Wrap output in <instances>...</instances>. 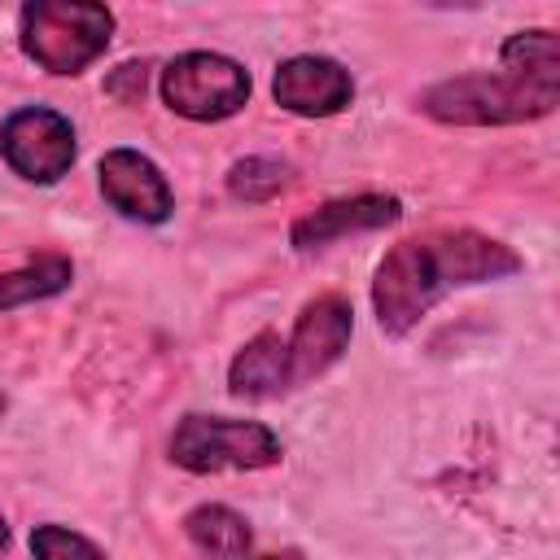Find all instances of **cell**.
Listing matches in <instances>:
<instances>
[{"mask_svg": "<svg viewBox=\"0 0 560 560\" xmlns=\"http://www.w3.org/2000/svg\"><path fill=\"white\" fill-rule=\"evenodd\" d=\"M525 258L499 236L472 228H429L398 241L372 280V311L385 337H407L446 293L512 280Z\"/></svg>", "mask_w": 560, "mask_h": 560, "instance_id": "1", "label": "cell"}, {"mask_svg": "<svg viewBox=\"0 0 560 560\" xmlns=\"http://www.w3.org/2000/svg\"><path fill=\"white\" fill-rule=\"evenodd\" d=\"M560 105V79H534L512 70H481L442 79L420 96V109L451 127H512L547 118Z\"/></svg>", "mask_w": 560, "mask_h": 560, "instance_id": "2", "label": "cell"}, {"mask_svg": "<svg viewBox=\"0 0 560 560\" xmlns=\"http://www.w3.org/2000/svg\"><path fill=\"white\" fill-rule=\"evenodd\" d=\"M114 13L92 0H31L18 9V44L44 74H83L105 57Z\"/></svg>", "mask_w": 560, "mask_h": 560, "instance_id": "3", "label": "cell"}, {"mask_svg": "<svg viewBox=\"0 0 560 560\" xmlns=\"http://www.w3.org/2000/svg\"><path fill=\"white\" fill-rule=\"evenodd\" d=\"M171 464L184 472H258L276 468L284 446L262 420H232V416H201L188 411L171 429Z\"/></svg>", "mask_w": 560, "mask_h": 560, "instance_id": "4", "label": "cell"}, {"mask_svg": "<svg viewBox=\"0 0 560 560\" xmlns=\"http://www.w3.org/2000/svg\"><path fill=\"white\" fill-rule=\"evenodd\" d=\"M249 88H254L249 70L236 57L206 52V48L171 57L158 79L166 109L188 122H223V118L241 114L249 101Z\"/></svg>", "mask_w": 560, "mask_h": 560, "instance_id": "5", "label": "cell"}, {"mask_svg": "<svg viewBox=\"0 0 560 560\" xmlns=\"http://www.w3.org/2000/svg\"><path fill=\"white\" fill-rule=\"evenodd\" d=\"M0 158L26 184H57L79 158V140L61 109L22 105L0 122Z\"/></svg>", "mask_w": 560, "mask_h": 560, "instance_id": "6", "label": "cell"}, {"mask_svg": "<svg viewBox=\"0 0 560 560\" xmlns=\"http://www.w3.org/2000/svg\"><path fill=\"white\" fill-rule=\"evenodd\" d=\"M350 337H354V306H350V298H341V293L311 298L298 311V319H293V328L284 337L289 389H302L315 376H324L350 350Z\"/></svg>", "mask_w": 560, "mask_h": 560, "instance_id": "7", "label": "cell"}, {"mask_svg": "<svg viewBox=\"0 0 560 560\" xmlns=\"http://www.w3.org/2000/svg\"><path fill=\"white\" fill-rule=\"evenodd\" d=\"M96 179H101V192L105 201L131 219V223H166L175 214V192H171V179L162 175V166L140 153V149H109L96 166Z\"/></svg>", "mask_w": 560, "mask_h": 560, "instance_id": "8", "label": "cell"}, {"mask_svg": "<svg viewBox=\"0 0 560 560\" xmlns=\"http://www.w3.org/2000/svg\"><path fill=\"white\" fill-rule=\"evenodd\" d=\"M271 96L280 109L298 118H332L354 101V79L341 61L319 52L284 57L271 74Z\"/></svg>", "mask_w": 560, "mask_h": 560, "instance_id": "9", "label": "cell"}, {"mask_svg": "<svg viewBox=\"0 0 560 560\" xmlns=\"http://www.w3.org/2000/svg\"><path fill=\"white\" fill-rule=\"evenodd\" d=\"M402 219V201L389 197V192H354V197H332L315 210H302L293 223H289V245L298 254H311V249H324L332 241H346V236H359V232H376V228H389Z\"/></svg>", "mask_w": 560, "mask_h": 560, "instance_id": "10", "label": "cell"}, {"mask_svg": "<svg viewBox=\"0 0 560 560\" xmlns=\"http://www.w3.org/2000/svg\"><path fill=\"white\" fill-rule=\"evenodd\" d=\"M228 394L245 398V402H271L280 394H289V376H284V337L262 328L254 332L228 363Z\"/></svg>", "mask_w": 560, "mask_h": 560, "instance_id": "11", "label": "cell"}, {"mask_svg": "<svg viewBox=\"0 0 560 560\" xmlns=\"http://www.w3.org/2000/svg\"><path fill=\"white\" fill-rule=\"evenodd\" d=\"M184 534L206 560H249V551H254L249 521L241 512H232L228 503H197L184 516Z\"/></svg>", "mask_w": 560, "mask_h": 560, "instance_id": "12", "label": "cell"}, {"mask_svg": "<svg viewBox=\"0 0 560 560\" xmlns=\"http://www.w3.org/2000/svg\"><path fill=\"white\" fill-rule=\"evenodd\" d=\"M70 280H74V262L66 254H39L26 267L0 276V315L31 306V302H44V298H57L70 289Z\"/></svg>", "mask_w": 560, "mask_h": 560, "instance_id": "13", "label": "cell"}, {"mask_svg": "<svg viewBox=\"0 0 560 560\" xmlns=\"http://www.w3.org/2000/svg\"><path fill=\"white\" fill-rule=\"evenodd\" d=\"M503 70L512 74H534V79H560V39L547 26H529L503 39L499 48Z\"/></svg>", "mask_w": 560, "mask_h": 560, "instance_id": "14", "label": "cell"}, {"mask_svg": "<svg viewBox=\"0 0 560 560\" xmlns=\"http://www.w3.org/2000/svg\"><path fill=\"white\" fill-rule=\"evenodd\" d=\"M289 184H293V166L280 158H267V153H249V158L228 166V192L236 201H249V206L280 197Z\"/></svg>", "mask_w": 560, "mask_h": 560, "instance_id": "15", "label": "cell"}, {"mask_svg": "<svg viewBox=\"0 0 560 560\" xmlns=\"http://www.w3.org/2000/svg\"><path fill=\"white\" fill-rule=\"evenodd\" d=\"M31 556L35 560H105V551L88 534L57 525V521L31 529Z\"/></svg>", "mask_w": 560, "mask_h": 560, "instance_id": "16", "label": "cell"}, {"mask_svg": "<svg viewBox=\"0 0 560 560\" xmlns=\"http://www.w3.org/2000/svg\"><path fill=\"white\" fill-rule=\"evenodd\" d=\"M144 70H149L144 61H127V66H118V70L105 79V92L118 96V101H127V105L140 101V96H144Z\"/></svg>", "mask_w": 560, "mask_h": 560, "instance_id": "17", "label": "cell"}, {"mask_svg": "<svg viewBox=\"0 0 560 560\" xmlns=\"http://www.w3.org/2000/svg\"><path fill=\"white\" fill-rule=\"evenodd\" d=\"M249 560H302V551H267V556H254L249 551Z\"/></svg>", "mask_w": 560, "mask_h": 560, "instance_id": "18", "label": "cell"}, {"mask_svg": "<svg viewBox=\"0 0 560 560\" xmlns=\"http://www.w3.org/2000/svg\"><path fill=\"white\" fill-rule=\"evenodd\" d=\"M0 551H9V521H4V512H0Z\"/></svg>", "mask_w": 560, "mask_h": 560, "instance_id": "19", "label": "cell"}, {"mask_svg": "<svg viewBox=\"0 0 560 560\" xmlns=\"http://www.w3.org/2000/svg\"><path fill=\"white\" fill-rule=\"evenodd\" d=\"M4 407H9V398H4V389H0V416H4Z\"/></svg>", "mask_w": 560, "mask_h": 560, "instance_id": "20", "label": "cell"}]
</instances>
